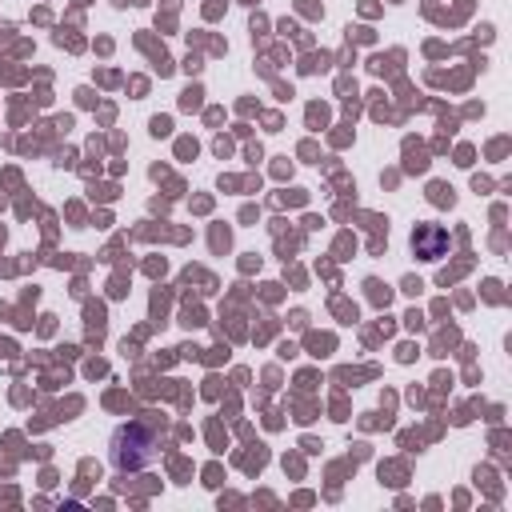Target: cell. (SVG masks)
<instances>
[{"label": "cell", "mask_w": 512, "mask_h": 512, "mask_svg": "<svg viewBox=\"0 0 512 512\" xmlns=\"http://www.w3.org/2000/svg\"><path fill=\"white\" fill-rule=\"evenodd\" d=\"M160 452V432L148 424V420H132V424H120L116 436H112V464L120 472H136V468H148Z\"/></svg>", "instance_id": "cell-1"}, {"label": "cell", "mask_w": 512, "mask_h": 512, "mask_svg": "<svg viewBox=\"0 0 512 512\" xmlns=\"http://www.w3.org/2000/svg\"><path fill=\"white\" fill-rule=\"evenodd\" d=\"M412 252L424 260H440L448 252V232L440 224H416L412 228Z\"/></svg>", "instance_id": "cell-2"}]
</instances>
